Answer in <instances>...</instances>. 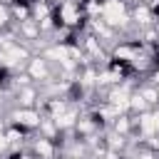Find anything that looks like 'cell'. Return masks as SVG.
Returning <instances> with one entry per match:
<instances>
[{"mask_svg": "<svg viewBox=\"0 0 159 159\" xmlns=\"http://www.w3.org/2000/svg\"><path fill=\"white\" fill-rule=\"evenodd\" d=\"M10 22H12V20H10V10H7V5H0V32L7 30Z\"/></svg>", "mask_w": 159, "mask_h": 159, "instance_id": "obj_1", "label": "cell"}, {"mask_svg": "<svg viewBox=\"0 0 159 159\" xmlns=\"http://www.w3.org/2000/svg\"><path fill=\"white\" fill-rule=\"evenodd\" d=\"M7 152V142H5V134L0 132V159H2V154Z\"/></svg>", "mask_w": 159, "mask_h": 159, "instance_id": "obj_2", "label": "cell"}]
</instances>
